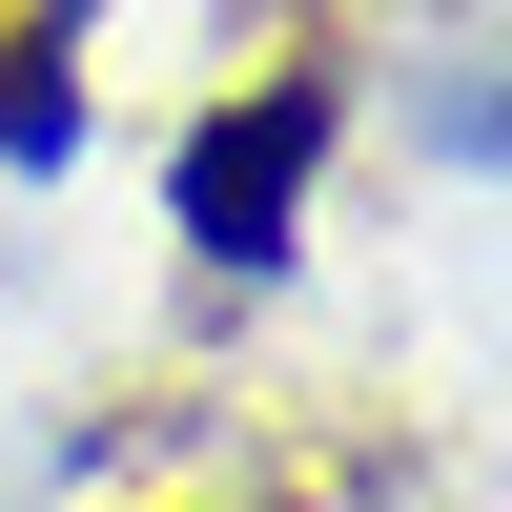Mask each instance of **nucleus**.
I'll list each match as a JSON object with an SVG mask.
<instances>
[{
	"label": "nucleus",
	"instance_id": "nucleus-1",
	"mask_svg": "<svg viewBox=\"0 0 512 512\" xmlns=\"http://www.w3.org/2000/svg\"><path fill=\"white\" fill-rule=\"evenodd\" d=\"M308 164H328V82L287 62L267 103L185 123V185H164V205H185V246H205V267H267V246H287V205H308Z\"/></svg>",
	"mask_w": 512,
	"mask_h": 512
},
{
	"label": "nucleus",
	"instance_id": "nucleus-2",
	"mask_svg": "<svg viewBox=\"0 0 512 512\" xmlns=\"http://www.w3.org/2000/svg\"><path fill=\"white\" fill-rule=\"evenodd\" d=\"M82 144V21H21L0 41V164H62Z\"/></svg>",
	"mask_w": 512,
	"mask_h": 512
}]
</instances>
